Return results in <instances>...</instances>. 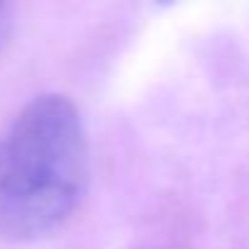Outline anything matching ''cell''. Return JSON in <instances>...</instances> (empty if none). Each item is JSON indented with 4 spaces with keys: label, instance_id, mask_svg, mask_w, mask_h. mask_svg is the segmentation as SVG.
I'll list each match as a JSON object with an SVG mask.
<instances>
[{
    "label": "cell",
    "instance_id": "obj_2",
    "mask_svg": "<svg viewBox=\"0 0 249 249\" xmlns=\"http://www.w3.org/2000/svg\"><path fill=\"white\" fill-rule=\"evenodd\" d=\"M13 27H15V15H13V8L0 3V52L5 49V44L10 42L13 37Z\"/></svg>",
    "mask_w": 249,
    "mask_h": 249
},
{
    "label": "cell",
    "instance_id": "obj_1",
    "mask_svg": "<svg viewBox=\"0 0 249 249\" xmlns=\"http://www.w3.org/2000/svg\"><path fill=\"white\" fill-rule=\"evenodd\" d=\"M90 178L78 107L61 93L35 95L0 132V237L35 242L81 208Z\"/></svg>",
    "mask_w": 249,
    "mask_h": 249
}]
</instances>
